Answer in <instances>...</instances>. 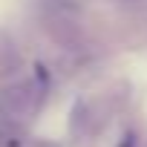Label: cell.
Segmentation results:
<instances>
[{
    "mask_svg": "<svg viewBox=\"0 0 147 147\" xmlns=\"http://www.w3.org/2000/svg\"><path fill=\"white\" fill-rule=\"evenodd\" d=\"M43 84H38L35 78L26 81V84H15L9 87L3 95H0V110H3L12 121H23L29 115H35V110L40 107L43 101Z\"/></svg>",
    "mask_w": 147,
    "mask_h": 147,
    "instance_id": "1",
    "label": "cell"
},
{
    "mask_svg": "<svg viewBox=\"0 0 147 147\" xmlns=\"http://www.w3.org/2000/svg\"><path fill=\"white\" fill-rule=\"evenodd\" d=\"M87 121H90V107L87 104H78L75 110H72V121H69V130L78 136V130H81V136L87 133Z\"/></svg>",
    "mask_w": 147,
    "mask_h": 147,
    "instance_id": "2",
    "label": "cell"
},
{
    "mask_svg": "<svg viewBox=\"0 0 147 147\" xmlns=\"http://www.w3.org/2000/svg\"><path fill=\"white\" fill-rule=\"evenodd\" d=\"M18 52L12 49V43H3L0 46V75H6V72H15V66H18Z\"/></svg>",
    "mask_w": 147,
    "mask_h": 147,
    "instance_id": "3",
    "label": "cell"
},
{
    "mask_svg": "<svg viewBox=\"0 0 147 147\" xmlns=\"http://www.w3.org/2000/svg\"><path fill=\"white\" fill-rule=\"evenodd\" d=\"M118 147H138V136H136L133 130H130V133H124V136H121V144H118Z\"/></svg>",
    "mask_w": 147,
    "mask_h": 147,
    "instance_id": "4",
    "label": "cell"
},
{
    "mask_svg": "<svg viewBox=\"0 0 147 147\" xmlns=\"http://www.w3.org/2000/svg\"><path fill=\"white\" fill-rule=\"evenodd\" d=\"M35 147H58V144H52V141H35Z\"/></svg>",
    "mask_w": 147,
    "mask_h": 147,
    "instance_id": "5",
    "label": "cell"
},
{
    "mask_svg": "<svg viewBox=\"0 0 147 147\" xmlns=\"http://www.w3.org/2000/svg\"><path fill=\"white\" fill-rule=\"evenodd\" d=\"M55 3H61V6H69V3H66V0H55Z\"/></svg>",
    "mask_w": 147,
    "mask_h": 147,
    "instance_id": "6",
    "label": "cell"
}]
</instances>
